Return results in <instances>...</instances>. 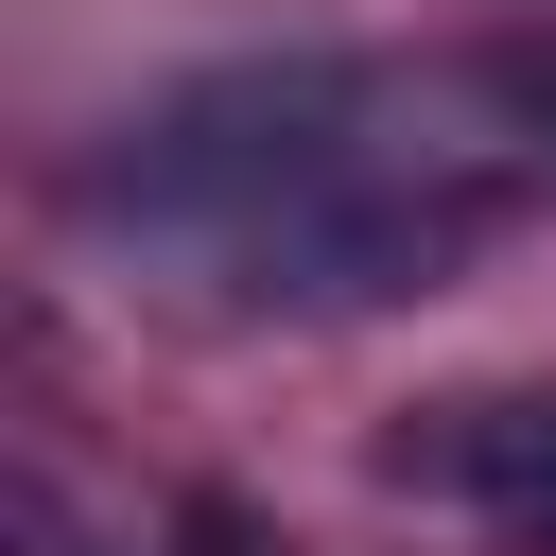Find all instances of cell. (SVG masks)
<instances>
[{"label": "cell", "mask_w": 556, "mask_h": 556, "mask_svg": "<svg viewBox=\"0 0 556 556\" xmlns=\"http://www.w3.org/2000/svg\"><path fill=\"white\" fill-rule=\"evenodd\" d=\"M365 174V87L330 70V52H295V70H208V87H174L139 139H122V208H156V226H191V243H226V261H261V243H295L330 191Z\"/></svg>", "instance_id": "cell-1"}, {"label": "cell", "mask_w": 556, "mask_h": 556, "mask_svg": "<svg viewBox=\"0 0 556 556\" xmlns=\"http://www.w3.org/2000/svg\"><path fill=\"white\" fill-rule=\"evenodd\" d=\"M417 469H434V486H452L504 556H556V400H469Z\"/></svg>", "instance_id": "cell-2"}]
</instances>
